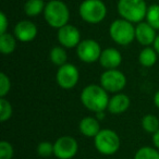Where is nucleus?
Here are the masks:
<instances>
[{"label":"nucleus","mask_w":159,"mask_h":159,"mask_svg":"<svg viewBox=\"0 0 159 159\" xmlns=\"http://www.w3.org/2000/svg\"><path fill=\"white\" fill-rule=\"evenodd\" d=\"M105 117H106V113H105V111H99V112H96V118H97L98 120H102L105 119Z\"/></svg>","instance_id":"2f4dec72"},{"label":"nucleus","mask_w":159,"mask_h":159,"mask_svg":"<svg viewBox=\"0 0 159 159\" xmlns=\"http://www.w3.org/2000/svg\"><path fill=\"white\" fill-rule=\"evenodd\" d=\"M58 43L64 48H76L81 43V32L76 26L72 24H66L60 27L57 32Z\"/></svg>","instance_id":"9b49d317"},{"label":"nucleus","mask_w":159,"mask_h":159,"mask_svg":"<svg viewBox=\"0 0 159 159\" xmlns=\"http://www.w3.org/2000/svg\"><path fill=\"white\" fill-rule=\"evenodd\" d=\"M46 3L44 2V0H27L24 3V13L30 18H35V16H39V14L44 13Z\"/></svg>","instance_id":"6ab92c4d"},{"label":"nucleus","mask_w":159,"mask_h":159,"mask_svg":"<svg viewBox=\"0 0 159 159\" xmlns=\"http://www.w3.org/2000/svg\"><path fill=\"white\" fill-rule=\"evenodd\" d=\"M44 19L50 27L59 30L60 27L69 23L70 20L69 7L61 0H50L45 7Z\"/></svg>","instance_id":"f03ea898"},{"label":"nucleus","mask_w":159,"mask_h":159,"mask_svg":"<svg viewBox=\"0 0 159 159\" xmlns=\"http://www.w3.org/2000/svg\"><path fill=\"white\" fill-rule=\"evenodd\" d=\"M156 32L157 31L152 25L148 24L147 22L142 21V22L137 23L135 26V40L144 47L154 45V42L157 37Z\"/></svg>","instance_id":"ddd939ff"},{"label":"nucleus","mask_w":159,"mask_h":159,"mask_svg":"<svg viewBox=\"0 0 159 159\" xmlns=\"http://www.w3.org/2000/svg\"><path fill=\"white\" fill-rule=\"evenodd\" d=\"M9 27V20L5 12H0V34L7 33V30Z\"/></svg>","instance_id":"cd10ccee"},{"label":"nucleus","mask_w":159,"mask_h":159,"mask_svg":"<svg viewBox=\"0 0 159 159\" xmlns=\"http://www.w3.org/2000/svg\"><path fill=\"white\" fill-rule=\"evenodd\" d=\"M152 144H154V147H156L159 150V130L152 134Z\"/></svg>","instance_id":"c85d7f7f"},{"label":"nucleus","mask_w":159,"mask_h":159,"mask_svg":"<svg viewBox=\"0 0 159 159\" xmlns=\"http://www.w3.org/2000/svg\"><path fill=\"white\" fill-rule=\"evenodd\" d=\"M80 80V71L74 64L66 62L61 66H58L56 73V82L61 89H71L76 86Z\"/></svg>","instance_id":"1a4fd4ad"},{"label":"nucleus","mask_w":159,"mask_h":159,"mask_svg":"<svg viewBox=\"0 0 159 159\" xmlns=\"http://www.w3.org/2000/svg\"><path fill=\"white\" fill-rule=\"evenodd\" d=\"M11 89L10 77L5 72L0 73V97H6Z\"/></svg>","instance_id":"a878e982"},{"label":"nucleus","mask_w":159,"mask_h":159,"mask_svg":"<svg viewBox=\"0 0 159 159\" xmlns=\"http://www.w3.org/2000/svg\"><path fill=\"white\" fill-rule=\"evenodd\" d=\"M131 105V99L126 94L123 93H117L113 94L112 97L109 98L108 107L107 110L111 113V115H121V113L125 112Z\"/></svg>","instance_id":"2eb2a0df"},{"label":"nucleus","mask_w":159,"mask_h":159,"mask_svg":"<svg viewBox=\"0 0 159 159\" xmlns=\"http://www.w3.org/2000/svg\"><path fill=\"white\" fill-rule=\"evenodd\" d=\"M147 10L148 7L145 0H119L117 3L119 16L133 24L145 20Z\"/></svg>","instance_id":"7ed1b4c3"},{"label":"nucleus","mask_w":159,"mask_h":159,"mask_svg":"<svg viewBox=\"0 0 159 159\" xmlns=\"http://www.w3.org/2000/svg\"><path fill=\"white\" fill-rule=\"evenodd\" d=\"M145 20L156 31H159V5L155 3V5H152L148 7Z\"/></svg>","instance_id":"5701e85b"},{"label":"nucleus","mask_w":159,"mask_h":159,"mask_svg":"<svg viewBox=\"0 0 159 159\" xmlns=\"http://www.w3.org/2000/svg\"><path fill=\"white\" fill-rule=\"evenodd\" d=\"M152 47L155 48V50L157 51V53H158V56H159V34L157 35V37H156V39H155V42H154V45H152Z\"/></svg>","instance_id":"7c9ffc66"},{"label":"nucleus","mask_w":159,"mask_h":159,"mask_svg":"<svg viewBox=\"0 0 159 159\" xmlns=\"http://www.w3.org/2000/svg\"><path fill=\"white\" fill-rule=\"evenodd\" d=\"M79 152L76 139L69 135H63L53 143V155L58 159H72Z\"/></svg>","instance_id":"9d476101"},{"label":"nucleus","mask_w":159,"mask_h":159,"mask_svg":"<svg viewBox=\"0 0 159 159\" xmlns=\"http://www.w3.org/2000/svg\"><path fill=\"white\" fill-rule=\"evenodd\" d=\"M109 36L117 45L128 46L135 40V26L122 18L117 19L109 26Z\"/></svg>","instance_id":"39448f33"},{"label":"nucleus","mask_w":159,"mask_h":159,"mask_svg":"<svg viewBox=\"0 0 159 159\" xmlns=\"http://www.w3.org/2000/svg\"><path fill=\"white\" fill-rule=\"evenodd\" d=\"M133 159H159V152L156 147L143 146L136 150Z\"/></svg>","instance_id":"4be33fe9"},{"label":"nucleus","mask_w":159,"mask_h":159,"mask_svg":"<svg viewBox=\"0 0 159 159\" xmlns=\"http://www.w3.org/2000/svg\"><path fill=\"white\" fill-rule=\"evenodd\" d=\"M79 129L80 132L82 133V135H84L85 137H93V139L102 130L100 129L99 120L94 117L83 118L79 123Z\"/></svg>","instance_id":"dca6fc26"},{"label":"nucleus","mask_w":159,"mask_h":159,"mask_svg":"<svg viewBox=\"0 0 159 159\" xmlns=\"http://www.w3.org/2000/svg\"><path fill=\"white\" fill-rule=\"evenodd\" d=\"M152 100H154V105L157 107V108L159 109V89L155 93L154 95V98H152Z\"/></svg>","instance_id":"c756f323"},{"label":"nucleus","mask_w":159,"mask_h":159,"mask_svg":"<svg viewBox=\"0 0 159 159\" xmlns=\"http://www.w3.org/2000/svg\"><path fill=\"white\" fill-rule=\"evenodd\" d=\"M94 145L99 154L104 156H112L119 150L121 141L116 131L104 129L94 137Z\"/></svg>","instance_id":"423d86ee"},{"label":"nucleus","mask_w":159,"mask_h":159,"mask_svg":"<svg viewBox=\"0 0 159 159\" xmlns=\"http://www.w3.org/2000/svg\"><path fill=\"white\" fill-rule=\"evenodd\" d=\"M142 128L146 133L154 134L159 130V119L155 115L147 113L142 118Z\"/></svg>","instance_id":"412c9836"},{"label":"nucleus","mask_w":159,"mask_h":159,"mask_svg":"<svg viewBox=\"0 0 159 159\" xmlns=\"http://www.w3.org/2000/svg\"><path fill=\"white\" fill-rule=\"evenodd\" d=\"M13 108H12L11 102L6 97H0V121L6 122L12 117Z\"/></svg>","instance_id":"b1692460"},{"label":"nucleus","mask_w":159,"mask_h":159,"mask_svg":"<svg viewBox=\"0 0 159 159\" xmlns=\"http://www.w3.org/2000/svg\"><path fill=\"white\" fill-rule=\"evenodd\" d=\"M14 154L13 146L8 141L0 142V159H12Z\"/></svg>","instance_id":"bb28decb"},{"label":"nucleus","mask_w":159,"mask_h":159,"mask_svg":"<svg viewBox=\"0 0 159 159\" xmlns=\"http://www.w3.org/2000/svg\"><path fill=\"white\" fill-rule=\"evenodd\" d=\"M102 47L95 39L87 38L81 40L76 47V56L84 63H94L98 61L102 55Z\"/></svg>","instance_id":"6e6552de"},{"label":"nucleus","mask_w":159,"mask_h":159,"mask_svg":"<svg viewBox=\"0 0 159 159\" xmlns=\"http://www.w3.org/2000/svg\"><path fill=\"white\" fill-rule=\"evenodd\" d=\"M108 92L102 85L89 84L85 86L81 92V102L92 112L96 113L99 111H105L109 102Z\"/></svg>","instance_id":"f257e3e1"},{"label":"nucleus","mask_w":159,"mask_h":159,"mask_svg":"<svg viewBox=\"0 0 159 159\" xmlns=\"http://www.w3.org/2000/svg\"><path fill=\"white\" fill-rule=\"evenodd\" d=\"M49 60L57 66L66 64L68 61V53L66 51V48L62 47L61 45L52 47L49 51Z\"/></svg>","instance_id":"aec40b11"},{"label":"nucleus","mask_w":159,"mask_h":159,"mask_svg":"<svg viewBox=\"0 0 159 159\" xmlns=\"http://www.w3.org/2000/svg\"><path fill=\"white\" fill-rule=\"evenodd\" d=\"M158 53L154 47H145L141 50L139 55V61L145 68H152L156 64Z\"/></svg>","instance_id":"f3484780"},{"label":"nucleus","mask_w":159,"mask_h":159,"mask_svg":"<svg viewBox=\"0 0 159 159\" xmlns=\"http://www.w3.org/2000/svg\"><path fill=\"white\" fill-rule=\"evenodd\" d=\"M80 16L89 24H98L107 16V6L102 0H84L79 7Z\"/></svg>","instance_id":"20e7f679"},{"label":"nucleus","mask_w":159,"mask_h":159,"mask_svg":"<svg viewBox=\"0 0 159 159\" xmlns=\"http://www.w3.org/2000/svg\"><path fill=\"white\" fill-rule=\"evenodd\" d=\"M99 63L105 70H111V69H118L122 63V56L118 49L113 47H109L102 51L99 58Z\"/></svg>","instance_id":"4468645a"},{"label":"nucleus","mask_w":159,"mask_h":159,"mask_svg":"<svg viewBox=\"0 0 159 159\" xmlns=\"http://www.w3.org/2000/svg\"><path fill=\"white\" fill-rule=\"evenodd\" d=\"M37 155L42 158H48L53 155V144L49 141L40 142L37 146Z\"/></svg>","instance_id":"393cba45"},{"label":"nucleus","mask_w":159,"mask_h":159,"mask_svg":"<svg viewBox=\"0 0 159 159\" xmlns=\"http://www.w3.org/2000/svg\"><path fill=\"white\" fill-rule=\"evenodd\" d=\"M38 33L37 26L34 22L30 20H21L16 24L13 29V34L16 39L21 43L33 42Z\"/></svg>","instance_id":"f8f14e48"},{"label":"nucleus","mask_w":159,"mask_h":159,"mask_svg":"<svg viewBox=\"0 0 159 159\" xmlns=\"http://www.w3.org/2000/svg\"><path fill=\"white\" fill-rule=\"evenodd\" d=\"M99 84L108 93L117 94L124 89L126 85V76L118 69L106 70L99 77Z\"/></svg>","instance_id":"0eeeda50"},{"label":"nucleus","mask_w":159,"mask_h":159,"mask_svg":"<svg viewBox=\"0 0 159 159\" xmlns=\"http://www.w3.org/2000/svg\"><path fill=\"white\" fill-rule=\"evenodd\" d=\"M16 37L14 34L10 33H3L0 34V51L3 55H10L12 53L16 48Z\"/></svg>","instance_id":"a211bd4d"}]
</instances>
